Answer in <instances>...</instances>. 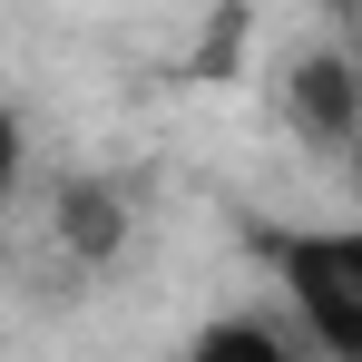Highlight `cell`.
Wrapping results in <instances>:
<instances>
[{
	"label": "cell",
	"mask_w": 362,
	"mask_h": 362,
	"mask_svg": "<svg viewBox=\"0 0 362 362\" xmlns=\"http://www.w3.org/2000/svg\"><path fill=\"white\" fill-rule=\"evenodd\" d=\"M284 127H294L303 147L362 167V59L353 49H303L284 69Z\"/></svg>",
	"instance_id": "2"
},
{
	"label": "cell",
	"mask_w": 362,
	"mask_h": 362,
	"mask_svg": "<svg viewBox=\"0 0 362 362\" xmlns=\"http://www.w3.org/2000/svg\"><path fill=\"white\" fill-rule=\"evenodd\" d=\"M313 343H294L284 323H264V313H216V323H196L177 343V362H303Z\"/></svg>",
	"instance_id": "4"
},
{
	"label": "cell",
	"mask_w": 362,
	"mask_h": 362,
	"mask_svg": "<svg viewBox=\"0 0 362 362\" xmlns=\"http://www.w3.org/2000/svg\"><path fill=\"white\" fill-rule=\"evenodd\" d=\"M333 10H343V20H353V30H362V0H333Z\"/></svg>",
	"instance_id": "5"
},
{
	"label": "cell",
	"mask_w": 362,
	"mask_h": 362,
	"mask_svg": "<svg viewBox=\"0 0 362 362\" xmlns=\"http://www.w3.org/2000/svg\"><path fill=\"white\" fill-rule=\"evenodd\" d=\"M255 255L313 362H362V226H264Z\"/></svg>",
	"instance_id": "1"
},
{
	"label": "cell",
	"mask_w": 362,
	"mask_h": 362,
	"mask_svg": "<svg viewBox=\"0 0 362 362\" xmlns=\"http://www.w3.org/2000/svg\"><path fill=\"white\" fill-rule=\"evenodd\" d=\"M49 235H59V255L88 274V264H108L127 235V206H118V186H98V177H69L59 186V206H49Z\"/></svg>",
	"instance_id": "3"
}]
</instances>
